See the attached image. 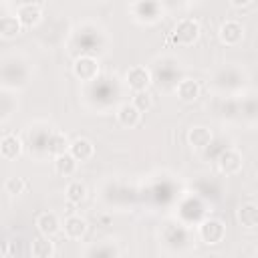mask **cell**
Masks as SVG:
<instances>
[{
  "mask_svg": "<svg viewBox=\"0 0 258 258\" xmlns=\"http://www.w3.org/2000/svg\"><path fill=\"white\" fill-rule=\"evenodd\" d=\"M200 36V24L194 18H183L179 20L173 30L169 32V38L173 40V44L177 46H191Z\"/></svg>",
  "mask_w": 258,
  "mask_h": 258,
  "instance_id": "cell-1",
  "label": "cell"
},
{
  "mask_svg": "<svg viewBox=\"0 0 258 258\" xmlns=\"http://www.w3.org/2000/svg\"><path fill=\"white\" fill-rule=\"evenodd\" d=\"M73 73H75V77H77L79 81L89 83V81H95V79L99 77L101 67H99V60H97L95 56L83 54V56L75 58V62H73Z\"/></svg>",
  "mask_w": 258,
  "mask_h": 258,
  "instance_id": "cell-2",
  "label": "cell"
},
{
  "mask_svg": "<svg viewBox=\"0 0 258 258\" xmlns=\"http://www.w3.org/2000/svg\"><path fill=\"white\" fill-rule=\"evenodd\" d=\"M133 12V18L137 22H145V24H153L161 18L163 8L159 2H135L129 6Z\"/></svg>",
  "mask_w": 258,
  "mask_h": 258,
  "instance_id": "cell-3",
  "label": "cell"
},
{
  "mask_svg": "<svg viewBox=\"0 0 258 258\" xmlns=\"http://www.w3.org/2000/svg\"><path fill=\"white\" fill-rule=\"evenodd\" d=\"M200 238L208 246L220 244L226 238V226L216 218H208V220H204L200 224Z\"/></svg>",
  "mask_w": 258,
  "mask_h": 258,
  "instance_id": "cell-4",
  "label": "cell"
},
{
  "mask_svg": "<svg viewBox=\"0 0 258 258\" xmlns=\"http://www.w3.org/2000/svg\"><path fill=\"white\" fill-rule=\"evenodd\" d=\"M125 83L127 87L133 91V93H141V91H147L149 83H151V73L149 69L141 67V64H135L131 67L127 73H125Z\"/></svg>",
  "mask_w": 258,
  "mask_h": 258,
  "instance_id": "cell-5",
  "label": "cell"
},
{
  "mask_svg": "<svg viewBox=\"0 0 258 258\" xmlns=\"http://www.w3.org/2000/svg\"><path fill=\"white\" fill-rule=\"evenodd\" d=\"M16 18L22 22V26H36L42 18V4L40 2H22L16 6Z\"/></svg>",
  "mask_w": 258,
  "mask_h": 258,
  "instance_id": "cell-6",
  "label": "cell"
},
{
  "mask_svg": "<svg viewBox=\"0 0 258 258\" xmlns=\"http://www.w3.org/2000/svg\"><path fill=\"white\" fill-rule=\"evenodd\" d=\"M218 36H220V40H222L224 44L236 46V44H240L242 38H244V26H242V22H238V20H224V22L220 24Z\"/></svg>",
  "mask_w": 258,
  "mask_h": 258,
  "instance_id": "cell-7",
  "label": "cell"
},
{
  "mask_svg": "<svg viewBox=\"0 0 258 258\" xmlns=\"http://www.w3.org/2000/svg\"><path fill=\"white\" fill-rule=\"evenodd\" d=\"M242 163H244V159H242V153H240L238 149H226V151H222V155L218 157V167H220V171H222L224 175H234V173H238V171L242 169Z\"/></svg>",
  "mask_w": 258,
  "mask_h": 258,
  "instance_id": "cell-8",
  "label": "cell"
},
{
  "mask_svg": "<svg viewBox=\"0 0 258 258\" xmlns=\"http://www.w3.org/2000/svg\"><path fill=\"white\" fill-rule=\"evenodd\" d=\"M0 155L4 161H12L22 155V139L16 133H4L0 139Z\"/></svg>",
  "mask_w": 258,
  "mask_h": 258,
  "instance_id": "cell-9",
  "label": "cell"
},
{
  "mask_svg": "<svg viewBox=\"0 0 258 258\" xmlns=\"http://www.w3.org/2000/svg\"><path fill=\"white\" fill-rule=\"evenodd\" d=\"M117 121L121 127L125 129H133L141 123V111L133 105V103H123L119 109H117Z\"/></svg>",
  "mask_w": 258,
  "mask_h": 258,
  "instance_id": "cell-10",
  "label": "cell"
},
{
  "mask_svg": "<svg viewBox=\"0 0 258 258\" xmlns=\"http://www.w3.org/2000/svg\"><path fill=\"white\" fill-rule=\"evenodd\" d=\"M69 153L77 159V161H89L93 155H95V145L89 137H75L71 141V147H69Z\"/></svg>",
  "mask_w": 258,
  "mask_h": 258,
  "instance_id": "cell-11",
  "label": "cell"
},
{
  "mask_svg": "<svg viewBox=\"0 0 258 258\" xmlns=\"http://www.w3.org/2000/svg\"><path fill=\"white\" fill-rule=\"evenodd\" d=\"M89 230V224L85 218L81 216H69L64 222H62V232L69 240H81Z\"/></svg>",
  "mask_w": 258,
  "mask_h": 258,
  "instance_id": "cell-12",
  "label": "cell"
},
{
  "mask_svg": "<svg viewBox=\"0 0 258 258\" xmlns=\"http://www.w3.org/2000/svg\"><path fill=\"white\" fill-rule=\"evenodd\" d=\"M60 226L62 224H60V220H58V216L54 212H42L36 218V228H38V232L42 236H54V234H58L60 232Z\"/></svg>",
  "mask_w": 258,
  "mask_h": 258,
  "instance_id": "cell-13",
  "label": "cell"
},
{
  "mask_svg": "<svg viewBox=\"0 0 258 258\" xmlns=\"http://www.w3.org/2000/svg\"><path fill=\"white\" fill-rule=\"evenodd\" d=\"M236 218L242 228H248V230L258 228V204H252V202L242 204L236 212Z\"/></svg>",
  "mask_w": 258,
  "mask_h": 258,
  "instance_id": "cell-14",
  "label": "cell"
},
{
  "mask_svg": "<svg viewBox=\"0 0 258 258\" xmlns=\"http://www.w3.org/2000/svg\"><path fill=\"white\" fill-rule=\"evenodd\" d=\"M52 167H54V173H56V175H60V177H71V175H75V171H77V167H79V161L67 151V153L54 157Z\"/></svg>",
  "mask_w": 258,
  "mask_h": 258,
  "instance_id": "cell-15",
  "label": "cell"
},
{
  "mask_svg": "<svg viewBox=\"0 0 258 258\" xmlns=\"http://www.w3.org/2000/svg\"><path fill=\"white\" fill-rule=\"evenodd\" d=\"M54 242L50 240V236H36L30 244V254L32 258H52L54 256Z\"/></svg>",
  "mask_w": 258,
  "mask_h": 258,
  "instance_id": "cell-16",
  "label": "cell"
},
{
  "mask_svg": "<svg viewBox=\"0 0 258 258\" xmlns=\"http://www.w3.org/2000/svg\"><path fill=\"white\" fill-rule=\"evenodd\" d=\"M175 95L183 103H191V101H196L200 97V83L194 81V79H181L175 85Z\"/></svg>",
  "mask_w": 258,
  "mask_h": 258,
  "instance_id": "cell-17",
  "label": "cell"
},
{
  "mask_svg": "<svg viewBox=\"0 0 258 258\" xmlns=\"http://www.w3.org/2000/svg\"><path fill=\"white\" fill-rule=\"evenodd\" d=\"M20 32H22V22H20L16 16L4 14V16L0 18V38L12 40V38H16Z\"/></svg>",
  "mask_w": 258,
  "mask_h": 258,
  "instance_id": "cell-18",
  "label": "cell"
},
{
  "mask_svg": "<svg viewBox=\"0 0 258 258\" xmlns=\"http://www.w3.org/2000/svg\"><path fill=\"white\" fill-rule=\"evenodd\" d=\"M69 147H71V141L67 139L64 133H60V131L48 133V137H46V151L50 155H54V157L56 155H62V153L69 151Z\"/></svg>",
  "mask_w": 258,
  "mask_h": 258,
  "instance_id": "cell-19",
  "label": "cell"
},
{
  "mask_svg": "<svg viewBox=\"0 0 258 258\" xmlns=\"http://www.w3.org/2000/svg\"><path fill=\"white\" fill-rule=\"evenodd\" d=\"M212 139H214L212 131H210L208 127H202V125L191 127L189 133H187V141H189V145H191L194 149H204V147H208V145L212 143Z\"/></svg>",
  "mask_w": 258,
  "mask_h": 258,
  "instance_id": "cell-20",
  "label": "cell"
},
{
  "mask_svg": "<svg viewBox=\"0 0 258 258\" xmlns=\"http://www.w3.org/2000/svg\"><path fill=\"white\" fill-rule=\"evenodd\" d=\"M64 198H67L69 204H81L87 198V185L79 179L69 181L67 187H64Z\"/></svg>",
  "mask_w": 258,
  "mask_h": 258,
  "instance_id": "cell-21",
  "label": "cell"
},
{
  "mask_svg": "<svg viewBox=\"0 0 258 258\" xmlns=\"http://www.w3.org/2000/svg\"><path fill=\"white\" fill-rule=\"evenodd\" d=\"M24 189H26V181L22 177H8L4 183V191L8 196H20L24 194Z\"/></svg>",
  "mask_w": 258,
  "mask_h": 258,
  "instance_id": "cell-22",
  "label": "cell"
},
{
  "mask_svg": "<svg viewBox=\"0 0 258 258\" xmlns=\"http://www.w3.org/2000/svg\"><path fill=\"white\" fill-rule=\"evenodd\" d=\"M141 113H145V111H149L151 107H153V99H151V95L147 93V91H141V93H135L133 95V101H131Z\"/></svg>",
  "mask_w": 258,
  "mask_h": 258,
  "instance_id": "cell-23",
  "label": "cell"
},
{
  "mask_svg": "<svg viewBox=\"0 0 258 258\" xmlns=\"http://www.w3.org/2000/svg\"><path fill=\"white\" fill-rule=\"evenodd\" d=\"M230 4H232L234 8H252V6H254V2H246V0H242V2H240V0H232Z\"/></svg>",
  "mask_w": 258,
  "mask_h": 258,
  "instance_id": "cell-24",
  "label": "cell"
},
{
  "mask_svg": "<svg viewBox=\"0 0 258 258\" xmlns=\"http://www.w3.org/2000/svg\"><path fill=\"white\" fill-rule=\"evenodd\" d=\"M8 250H10V242H8V240H4V242H2V254H0V256H2V258H6V256H8Z\"/></svg>",
  "mask_w": 258,
  "mask_h": 258,
  "instance_id": "cell-25",
  "label": "cell"
}]
</instances>
